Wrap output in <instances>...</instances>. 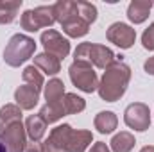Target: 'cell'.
I'll use <instances>...</instances> for the list:
<instances>
[{
	"label": "cell",
	"mask_w": 154,
	"mask_h": 152,
	"mask_svg": "<svg viewBox=\"0 0 154 152\" xmlns=\"http://www.w3.org/2000/svg\"><path fill=\"white\" fill-rule=\"evenodd\" d=\"M134 143H136L134 136L131 132H127V131H122V132H118V134L113 136L111 149H113V152H131L133 147H134Z\"/></svg>",
	"instance_id": "cell-21"
},
{
	"label": "cell",
	"mask_w": 154,
	"mask_h": 152,
	"mask_svg": "<svg viewBox=\"0 0 154 152\" xmlns=\"http://www.w3.org/2000/svg\"><path fill=\"white\" fill-rule=\"evenodd\" d=\"M72 125L68 123H63V125H57L50 131L48 138L43 141L47 147L54 149V150H59V152H65L66 150V145H68V140H70V134H72Z\"/></svg>",
	"instance_id": "cell-10"
},
{
	"label": "cell",
	"mask_w": 154,
	"mask_h": 152,
	"mask_svg": "<svg viewBox=\"0 0 154 152\" xmlns=\"http://www.w3.org/2000/svg\"><path fill=\"white\" fill-rule=\"evenodd\" d=\"M43 152H59V150H54V149H50V147H47V145L43 143Z\"/></svg>",
	"instance_id": "cell-32"
},
{
	"label": "cell",
	"mask_w": 154,
	"mask_h": 152,
	"mask_svg": "<svg viewBox=\"0 0 154 152\" xmlns=\"http://www.w3.org/2000/svg\"><path fill=\"white\" fill-rule=\"evenodd\" d=\"M61 27H63V31L66 32V36H70V38H82V36H86V34L90 32V23H86V22L79 16L77 11L61 23Z\"/></svg>",
	"instance_id": "cell-12"
},
{
	"label": "cell",
	"mask_w": 154,
	"mask_h": 152,
	"mask_svg": "<svg viewBox=\"0 0 154 152\" xmlns=\"http://www.w3.org/2000/svg\"><path fill=\"white\" fill-rule=\"evenodd\" d=\"M152 25H154V22H152Z\"/></svg>",
	"instance_id": "cell-34"
},
{
	"label": "cell",
	"mask_w": 154,
	"mask_h": 152,
	"mask_svg": "<svg viewBox=\"0 0 154 152\" xmlns=\"http://www.w3.org/2000/svg\"><path fill=\"white\" fill-rule=\"evenodd\" d=\"M22 79L25 84L29 86H34L36 90L41 91V88H45V81H43V75L41 72H38V68L32 65V66H25L23 68V74H22Z\"/></svg>",
	"instance_id": "cell-24"
},
{
	"label": "cell",
	"mask_w": 154,
	"mask_h": 152,
	"mask_svg": "<svg viewBox=\"0 0 154 152\" xmlns=\"http://www.w3.org/2000/svg\"><path fill=\"white\" fill-rule=\"evenodd\" d=\"M38 114L43 118V122H45V123H54V122L61 120L63 116H66V113H65V108H63V100H61V102L45 104V106L39 109Z\"/></svg>",
	"instance_id": "cell-18"
},
{
	"label": "cell",
	"mask_w": 154,
	"mask_h": 152,
	"mask_svg": "<svg viewBox=\"0 0 154 152\" xmlns=\"http://www.w3.org/2000/svg\"><path fill=\"white\" fill-rule=\"evenodd\" d=\"M140 152H154V145H145Z\"/></svg>",
	"instance_id": "cell-31"
},
{
	"label": "cell",
	"mask_w": 154,
	"mask_h": 152,
	"mask_svg": "<svg viewBox=\"0 0 154 152\" xmlns=\"http://www.w3.org/2000/svg\"><path fill=\"white\" fill-rule=\"evenodd\" d=\"M22 7V0H0V23L5 25V23H11L14 22L16 14H18V9Z\"/></svg>",
	"instance_id": "cell-20"
},
{
	"label": "cell",
	"mask_w": 154,
	"mask_h": 152,
	"mask_svg": "<svg viewBox=\"0 0 154 152\" xmlns=\"http://www.w3.org/2000/svg\"><path fill=\"white\" fill-rule=\"evenodd\" d=\"M95 129L100 134H111L118 125V118L113 111H100L95 116Z\"/></svg>",
	"instance_id": "cell-17"
},
{
	"label": "cell",
	"mask_w": 154,
	"mask_h": 152,
	"mask_svg": "<svg viewBox=\"0 0 154 152\" xmlns=\"http://www.w3.org/2000/svg\"><path fill=\"white\" fill-rule=\"evenodd\" d=\"M34 66L39 68V70H41L43 74H47V75H56V74L61 72V61H59L56 56L47 54V52L38 54V56L34 57Z\"/></svg>",
	"instance_id": "cell-15"
},
{
	"label": "cell",
	"mask_w": 154,
	"mask_h": 152,
	"mask_svg": "<svg viewBox=\"0 0 154 152\" xmlns=\"http://www.w3.org/2000/svg\"><path fill=\"white\" fill-rule=\"evenodd\" d=\"M2 140L7 147V152H23L27 145V132L22 122L9 123L2 127Z\"/></svg>",
	"instance_id": "cell-7"
},
{
	"label": "cell",
	"mask_w": 154,
	"mask_h": 152,
	"mask_svg": "<svg viewBox=\"0 0 154 152\" xmlns=\"http://www.w3.org/2000/svg\"><path fill=\"white\" fill-rule=\"evenodd\" d=\"M36 50V43L34 39L25 36V34H14L11 36L5 48H4V61L5 65L18 68L20 65H23L25 61H29L32 57Z\"/></svg>",
	"instance_id": "cell-2"
},
{
	"label": "cell",
	"mask_w": 154,
	"mask_h": 152,
	"mask_svg": "<svg viewBox=\"0 0 154 152\" xmlns=\"http://www.w3.org/2000/svg\"><path fill=\"white\" fill-rule=\"evenodd\" d=\"M77 13L86 23H93L97 20V7L91 2H77Z\"/></svg>",
	"instance_id": "cell-25"
},
{
	"label": "cell",
	"mask_w": 154,
	"mask_h": 152,
	"mask_svg": "<svg viewBox=\"0 0 154 152\" xmlns=\"http://www.w3.org/2000/svg\"><path fill=\"white\" fill-rule=\"evenodd\" d=\"M0 132H2V125H0Z\"/></svg>",
	"instance_id": "cell-33"
},
{
	"label": "cell",
	"mask_w": 154,
	"mask_h": 152,
	"mask_svg": "<svg viewBox=\"0 0 154 152\" xmlns=\"http://www.w3.org/2000/svg\"><path fill=\"white\" fill-rule=\"evenodd\" d=\"M93 141V134L91 131H72L66 150L65 152H84Z\"/></svg>",
	"instance_id": "cell-14"
},
{
	"label": "cell",
	"mask_w": 154,
	"mask_h": 152,
	"mask_svg": "<svg viewBox=\"0 0 154 152\" xmlns=\"http://www.w3.org/2000/svg\"><path fill=\"white\" fill-rule=\"evenodd\" d=\"M45 131H47V123L43 122V118L39 114H31L25 120V132L32 140V143L41 141V138L45 136Z\"/></svg>",
	"instance_id": "cell-16"
},
{
	"label": "cell",
	"mask_w": 154,
	"mask_h": 152,
	"mask_svg": "<svg viewBox=\"0 0 154 152\" xmlns=\"http://www.w3.org/2000/svg\"><path fill=\"white\" fill-rule=\"evenodd\" d=\"M65 97V82L61 79H50L47 84H45V99H47V104H52V102H61Z\"/></svg>",
	"instance_id": "cell-19"
},
{
	"label": "cell",
	"mask_w": 154,
	"mask_h": 152,
	"mask_svg": "<svg viewBox=\"0 0 154 152\" xmlns=\"http://www.w3.org/2000/svg\"><path fill=\"white\" fill-rule=\"evenodd\" d=\"M41 43L45 47V52L56 56L59 61L65 59L70 54V41L66 38H63V34H59L54 29H47L41 34Z\"/></svg>",
	"instance_id": "cell-8"
},
{
	"label": "cell",
	"mask_w": 154,
	"mask_h": 152,
	"mask_svg": "<svg viewBox=\"0 0 154 152\" xmlns=\"http://www.w3.org/2000/svg\"><path fill=\"white\" fill-rule=\"evenodd\" d=\"M0 152H7V147H5V143L2 140V132H0Z\"/></svg>",
	"instance_id": "cell-30"
},
{
	"label": "cell",
	"mask_w": 154,
	"mask_h": 152,
	"mask_svg": "<svg viewBox=\"0 0 154 152\" xmlns=\"http://www.w3.org/2000/svg\"><path fill=\"white\" fill-rule=\"evenodd\" d=\"M106 38L109 43H113L120 48H131L134 45V39H136V31L127 25V23H122V22H115L109 25V29L106 31Z\"/></svg>",
	"instance_id": "cell-9"
},
{
	"label": "cell",
	"mask_w": 154,
	"mask_h": 152,
	"mask_svg": "<svg viewBox=\"0 0 154 152\" xmlns=\"http://www.w3.org/2000/svg\"><path fill=\"white\" fill-rule=\"evenodd\" d=\"M143 68H145V72H147L149 75H154V56H152V57H149V59L145 61Z\"/></svg>",
	"instance_id": "cell-28"
},
{
	"label": "cell",
	"mask_w": 154,
	"mask_h": 152,
	"mask_svg": "<svg viewBox=\"0 0 154 152\" xmlns=\"http://www.w3.org/2000/svg\"><path fill=\"white\" fill-rule=\"evenodd\" d=\"M131 81V68L122 61L115 59L104 72V75L99 82V95L106 102H116L127 90Z\"/></svg>",
	"instance_id": "cell-1"
},
{
	"label": "cell",
	"mask_w": 154,
	"mask_h": 152,
	"mask_svg": "<svg viewBox=\"0 0 154 152\" xmlns=\"http://www.w3.org/2000/svg\"><path fill=\"white\" fill-rule=\"evenodd\" d=\"M152 9V2L149 0H133L127 7V18L133 23H143L149 18V13Z\"/></svg>",
	"instance_id": "cell-13"
},
{
	"label": "cell",
	"mask_w": 154,
	"mask_h": 152,
	"mask_svg": "<svg viewBox=\"0 0 154 152\" xmlns=\"http://www.w3.org/2000/svg\"><path fill=\"white\" fill-rule=\"evenodd\" d=\"M74 61H86L97 68L106 70L113 61H115V54L111 48H108L106 45H99V43H90L84 41L81 43L74 52Z\"/></svg>",
	"instance_id": "cell-3"
},
{
	"label": "cell",
	"mask_w": 154,
	"mask_h": 152,
	"mask_svg": "<svg viewBox=\"0 0 154 152\" xmlns=\"http://www.w3.org/2000/svg\"><path fill=\"white\" fill-rule=\"evenodd\" d=\"M124 122L127 127L134 131H147L151 127V109L143 102H133L124 111Z\"/></svg>",
	"instance_id": "cell-6"
},
{
	"label": "cell",
	"mask_w": 154,
	"mask_h": 152,
	"mask_svg": "<svg viewBox=\"0 0 154 152\" xmlns=\"http://www.w3.org/2000/svg\"><path fill=\"white\" fill-rule=\"evenodd\" d=\"M0 122L2 125H9L14 122H22V109L16 104H5L0 108Z\"/></svg>",
	"instance_id": "cell-23"
},
{
	"label": "cell",
	"mask_w": 154,
	"mask_h": 152,
	"mask_svg": "<svg viewBox=\"0 0 154 152\" xmlns=\"http://www.w3.org/2000/svg\"><path fill=\"white\" fill-rule=\"evenodd\" d=\"M90 152H111V150H109V147H108L104 141H97V143L91 145Z\"/></svg>",
	"instance_id": "cell-27"
},
{
	"label": "cell",
	"mask_w": 154,
	"mask_h": 152,
	"mask_svg": "<svg viewBox=\"0 0 154 152\" xmlns=\"http://www.w3.org/2000/svg\"><path fill=\"white\" fill-rule=\"evenodd\" d=\"M63 108H65V113L66 114H77L81 111H84L86 108V102L82 97H79L75 93H65L63 97Z\"/></svg>",
	"instance_id": "cell-22"
},
{
	"label": "cell",
	"mask_w": 154,
	"mask_h": 152,
	"mask_svg": "<svg viewBox=\"0 0 154 152\" xmlns=\"http://www.w3.org/2000/svg\"><path fill=\"white\" fill-rule=\"evenodd\" d=\"M68 74H70V81L74 82V86L84 93H93L99 88L97 74L93 66L86 61H74L68 68Z\"/></svg>",
	"instance_id": "cell-4"
},
{
	"label": "cell",
	"mask_w": 154,
	"mask_h": 152,
	"mask_svg": "<svg viewBox=\"0 0 154 152\" xmlns=\"http://www.w3.org/2000/svg\"><path fill=\"white\" fill-rule=\"evenodd\" d=\"M14 100H16V106L20 109H25V111L34 109V106L38 104V100H39V90H36L34 86L23 84V86L16 88Z\"/></svg>",
	"instance_id": "cell-11"
},
{
	"label": "cell",
	"mask_w": 154,
	"mask_h": 152,
	"mask_svg": "<svg viewBox=\"0 0 154 152\" xmlns=\"http://www.w3.org/2000/svg\"><path fill=\"white\" fill-rule=\"evenodd\" d=\"M142 45H143L145 50H154V25L152 23L143 31V34H142Z\"/></svg>",
	"instance_id": "cell-26"
},
{
	"label": "cell",
	"mask_w": 154,
	"mask_h": 152,
	"mask_svg": "<svg viewBox=\"0 0 154 152\" xmlns=\"http://www.w3.org/2000/svg\"><path fill=\"white\" fill-rule=\"evenodd\" d=\"M56 22L54 14V5H39L36 9H27L22 14V29L27 32H36L41 27H50Z\"/></svg>",
	"instance_id": "cell-5"
},
{
	"label": "cell",
	"mask_w": 154,
	"mask_h": 152,
	"mask_svg": "<svg viewBox=\"0 0 154 152\" xmlns=\"http://www.w3.org/2000/svg\"><path fill=\"white\" fill-rule=\"evenodd\" d=\"M25 152H43V143H31Z\"/></svg>",
	"instance_id": "cell-29"
}]
</instances>
